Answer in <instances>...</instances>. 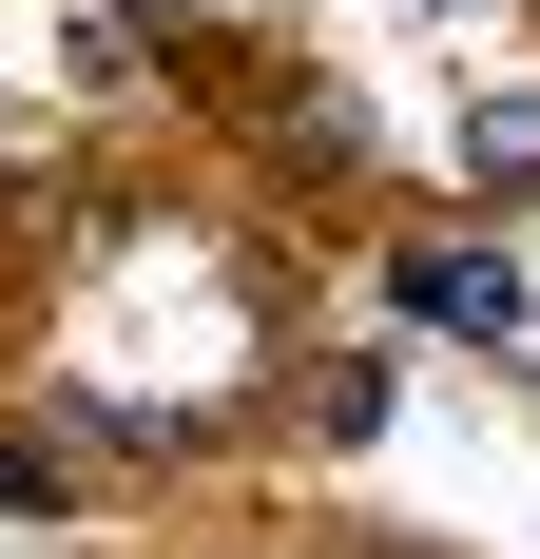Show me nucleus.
<instances>
[{
    "mask_svg": "<svg viewBox=\"0 0 540 559\" xmlns=\"http://www.w3.org/2000/svg\"><path fill=\"white\" fill-rule=\"evenodd\" d=\"M309 425H328V444H386V347H348V367H328Z\"/></svg>",
    "mask_w": 540,
    "mask_h": 559,
    "instance_id": "2",
    "label": "nucleus"
},
{
    "mask_svg": "<svg viewBox=\"0 0 540 559\" xmlns=\"http://www.w3.org/2000/svg\"><path fill=\"white\" fill-rule=\"evenodd\" d=\"M406 309H425L444 347H521V329H540L521 251H483V231H425V251H406Z\"/></svg>",
    "mask_w": 540,
    "mask_h": 559,
    "instance_id": "1",
    "label": "nucleus"
}]
</instances>
